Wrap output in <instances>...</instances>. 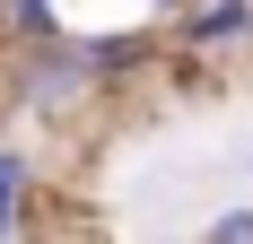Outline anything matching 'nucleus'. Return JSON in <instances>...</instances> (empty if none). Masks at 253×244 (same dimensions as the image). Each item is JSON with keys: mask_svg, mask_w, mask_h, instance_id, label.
Wrapping results in <instances>:
<instances>
[{"mask_svg": "<svg viewBox=\"0 0 253 244\" xmlns=\"http://www.w3.org/2000/svg\"><path fill=\"white\" fill-rule=\"evenodd\" d=\"M52 0H0V35H9V44H35V35H52Z\"/></svg>", "mask_w": 253, "mask_h": 244, "instance_id": "nucleus-4", "label": "nucleus"}, {"mask_svg": "<svg viewBox=\"0 0 253 244\" xmlns=\"http://www.w3.org/2000/svg\"><path fill=\"white\" fill-rule=\"evenodd\" d=\"M166 44L175 52H236V44H253V0H201V9H183Z\"/></svg>", "mask_w": 253, "mask_h": 244, "instance_id": "nucleus-3", "label": "nucleus"}, {"mask_svg": "<svg viewBox=\"0 0 253 244\" xmlns=\"http://www.w3.org/2000/svg\"><path fill=\"white\" fill-rule=\"evenodd\" d=\"M79 52H87V70H96V87H131V79H149L175 61V44L166 35H149V26H114V35H79Z\"/></svg>", "mask_w": 253, "mask_h": 244, "instance_id": "nucleus-2", "label": "nucleus"}, {"mask_svg": "<svg viewBox=\"0 0 253 244\" xmlns=\"http://www.w3.org/2000/svg\"><path fill=\"white\" fill-rule=\"evenodd\" d=\"M149 9H157V18H183V9H201V0H149Z\"/></svg>", "mask_w": 253, "mask_h": 244, "instance_id": "nucleus-8", "label": "nucleus"}, {"mask_svg": "<svg viewBox=\"0 0 253 244\" xmlns=\"http://www.w3.org/2000/svg\"><path fill=\"white\" fill-rule=\"evenodd\" d=\"M18 105L26 114H52V122H70L79 105H96V70H87V52H79L70 26L18 44Z\"/></svg>", "mask_w": 253, "mask_h": 244, "instance_id": "nucleus-1", "label": "nucleus"}, {"mask_svg": "<svg viewBox=\"0 0 253 244\" xmlns=\"http://www.w3.org/2000/svg\"><path fill=\"white\" fill-rule=\"evenodd\" d=\"M18 227H26V209H9V201H0V244L18 236Z\"/></svg>", "mask_w": 253, "mask_h": 244, "instance_id": "nucleus-7", "label": "nucleus"}, {"mask_svg": "<svg viewBox=\"0 0 253 244\" xmlns=\"http://www.w3.org/2000/svg\"><path fill=\"white\" fill-rule=\"evenodd\" d=\"M0 201H9V209H26V201H35V166H26L18 148H0Z\"/></svg>", "mask_w": 253, "mask_h": 244, "instance_id": "nucleus-5", "label": "nucleus"}, {"mask_svg": "<svg viewBox=\"0 0 253 244\" xmlns=\"http://www.w3.org/2000/svg\"><path fill=\"white\" fill-rule=\"evenodd\" d=\"M245 174H253V157H245Z\"/></svg>", "mask_w": 253, "mask_h": 244, "instance_id": "nucleus-9", "label": "nucleus"}, {"mask_svg": "<svg viewBox=\"0 0 253 244\" xmlns=\"http://www.w3.org/2000/svg\"><path fill=\"white\" fill-rule=\"evenodd\" d=\"M201 244H253V201L245 209H218V218L201 227Z\"/></svg>", "mask_w": 253, "mask_h": 244, "instance_id": "nucleus-6", "label": "nucleus"}]
</instances>
